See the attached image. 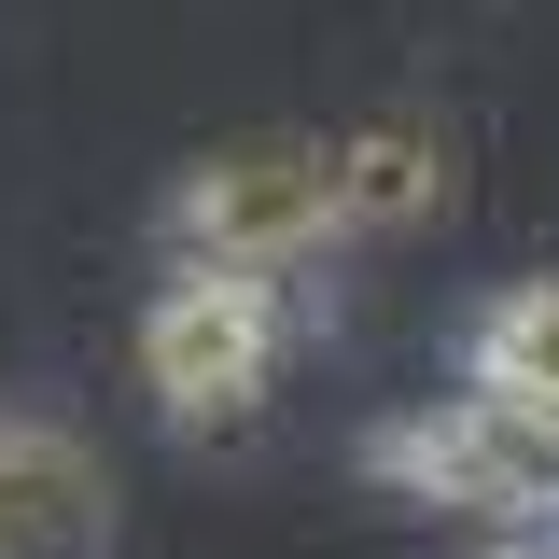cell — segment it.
<instances>
[{
  "label": "cell",
  "instance_id": "obj_1",
  "mask_svg": "<svg viewBox=\"0 0 559 559\" xmlns=\"http://www.w3.org/2000/svg\"><path fill=\"white\" fill-rule=\"evenodd\" d=\"M140 378L182 433H252L280 392V294L266 266H182L140 308Z\"/></svg>",
  "mask_w": 559,
  "mask_h": 559
},
{
  "label": "cell",
  "instance_id": "obj_2",
  "mask_svg": "<svg viewBox=\"0 0 559 559\" xmlns=\"http://www.w3.org/2000/svg\"><path fill=\"white\" fill-rule=\"evenodd\" d=\"M322 238H349V224H336V140H308V127L224 140L168 197V252L182 266H266L280 280V266H308Z\"/></svg>",
  "mask_w": 559,
  "mask_h": 559
},
{
  "label": "cell",
  "instance_id": "obj_3",
  "mask_svg": "<svg viewBox=\"0 0 559 559\" xmlns=\"http://www.w3.org/2000/svg\"><path fill=\"white\" fill-rule=\"evenodd\" d=\"M378 489H406V503H448V518H546L559 503V419L518 406V392H448V406L392 419L378 448Z\"/></svg>",
  "mask_w": 559,
  "mask_h": 559
},
{
  "label": "cell",
  "instance_id": "obj_4",
  "mask_svg": "<svg viewBox=\"0 0 559 559\" xmlns=\"http://www.w3.org/2000/svg\"><path fill=\"white\" fill-rule=\"evenodd\" d=\"M98 518H112L98 462L43 419H0V559H70V546H98Z\"/></svg>",
  "mask_w": 559,
  "mask_h": 559
},
{
  "label": "cell",
  "instance_id": "obj_5",
  "mask_svg": "<svg viewBox=\"0 0 559 559\" xmlns=\"http://www.w3.org/2000/svg\"><path fill=\"white\" fill-rule=\"evenodd\" d=\"M433 197H448V140L433 127L392 112V127H349L336 140V224L349 238H364V224H419Z\"/></svg>",
  "mask_w": 559,
  "mask_h": 559
},
{
  "label": "cell",
  "instance_id": "obj_6",
  "mask_svg": "<svg viewBox=\"0 0 559 559\" xmlns=\"http://www.w3.org/2000/svg\"><path fill=\"white\" fill-rule=\"evenodd\" d=\"M462 378H476V392H518V406L559 419V280H518V294L489 308L476 336H462Z\"/></svg>",
  "mask_w": 559,
  "mask_h": 559
},
{
  "label": "cell",
  "instance_id": "obj_7",
  "mask_svg": "<svg viewBox=\"0 0 559 559\" xmlns=\"http://www.w3.org/2000/svg\"><path fill=\"white\" fill-rule=\"evenodd\" d=\"M476 559H559V546H476Z\"/></svg>",
  "mask_w": 559,
  "mask_h": 559
}]
</instances>
